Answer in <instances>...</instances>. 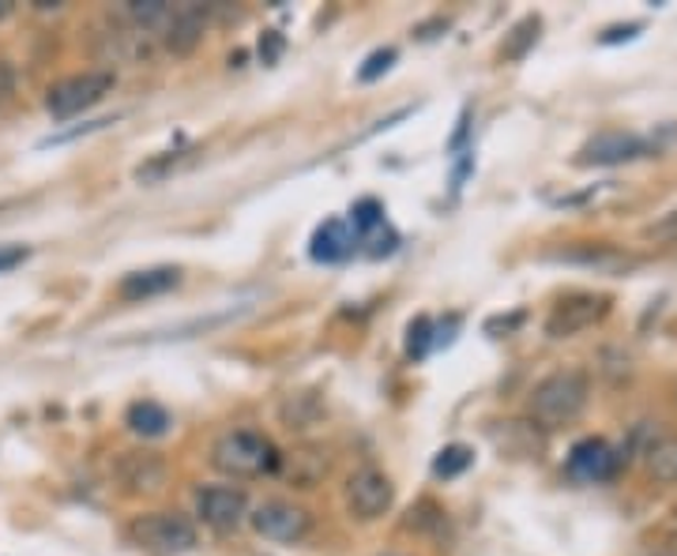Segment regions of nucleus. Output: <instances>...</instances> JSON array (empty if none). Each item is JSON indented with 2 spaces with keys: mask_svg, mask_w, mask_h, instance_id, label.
Masks as SVG:
<instances>
[{
  "mask_svg": "<svg viewBox=\"0 0 677 556\" xmlns=\"http://www.w3.org/2000/svg\"><path fill=\"white\" fill-rule=\"evenodd\" d=\"M588 395H591V384L580 369H561V372H550L542 384H535L527 399V410H530V422L542 425V428H561L576 422L588 406Z\"/></svg>",
  "mask_w": 677,
  "mask_h": 556,
  "instance_id": "nucleus-1",
  "label": "nucleus"
},
{
  "mask_svg": "<svg viewBox=\"0 0 677 556\" xmlns=\"http://www.w3.org/2000/svg\"><path fill=\"white\" fill-rule=\"evenodd\" d=\"M212 462L218 473H226V478H260V473H271L279 467V451L264 433L230 428V433H223L215 440Z\"/></svg>",
  "mask_w": 677,
  "mask_h": 556,
  "instance_id": "nucleus-2",
  "label": "nucleus"
},
{
  "mask_svg": "<svg viewBox=\"0 0 677 556\" xmlns=\"http://www.w3.org/2000/svg\"><path fill=\"white\" fill-rule=\"evenodd\" d=\"M132 542L151 556H185L196 549V526L178 512H151L132 523Z\"/></svg>",
  "mask_w": 677,
  "mask_h": 556,
  "instance_id": "nucleus-3",
  "label": "nucleus"
},
{
  "mask_svg": "<svg viewBox=\"0 0 677 556\" xmlns=\"http://www.w3.org/2000/svg\"><path fill=\"white\" fill-rule=\"evenodd\" d=\"M114 87H117V76L109 68L79 72V76H68L50 87L45 109H50V117H57V121H68V117H76V113H84V109L103 102Z\"/></svg>",
  "mask_w": 677,
  "mask_h": 556,
  "instance_id": "nucleus-4",
  "label": "nucleus"
},
{
  "mask_svg": "<svg viewBox=\"0 0 677 556\" xmlns=\"http://www.w3.org/2000/svg\"><path fill=\"white\" fill-rule=\"evenodd\" d=\"M343 504L358 523H373V519L388 515L391 504H396V486L391 478L377 467H362L346 478L343 486Z\"/></svg>",
  "mask_w": 677,
  "mask_h": 556,
  "instance_id": "nucleus-5",
  "label": "nucleus"
},
{
  "mask_svg": "<svg viewBox=\"0 0 677 556\" xmlns=\"http://www.w3.org/2000/svg\"><path fill=\"white\" fill-rule=\"evenodd\" d=\"M249 519H252L256 534L268 537V542H279V545H298V542H305L309 531H313L309 512L290 504V500H268V504L256 508Z\"/></svg>",
  "mask_w": 677,
  "mask_h": 556,
  "instance_id": "nucleus-6",
  "label": "nucleus"
},
{
  "mask_svg": "<svg viewBox=\"0 0 677 556\" xmlns=\"http://www.w3.org/2000/svg\"><path fill=\"white\" fill-rule=\"evenodd\" d=\"M610 313V297L602 294H569L554 305V313L546 316V335L550 339H572V335L588 331Z\"/></svg>",
  "mask_w": 677,
  "mask_h": 556,
  "instance_id": "nucleus-7",
  "label": "nucleus"
},
{
  "mask_svg": "<svg viewBox=\"0 0 677 556\" xmlns=\"http://www.w3.org/2000/svg\"><path fill=\"white\" fill-rule=\"evenodd\" d=\"M196 515L212 531L230 534L249 519V497H245V489L234 486H207L196 492Z\"/></svg>",
  "mask_w": 677,
  "mask_h": 556,
  "instance_id": "nucleus-8",
  "label": "nucleus"
},
{
  "mask_svg": "<svg viewBox=\"0 0 677 556\" xmlns=\"http://www.w3.org/2000/svg\"><path fill=\"white\" fill-rule=\"evenodd\" d=\"M117 486H121L128 497H159L170 481V467L162 455L154 451H125L117 459Z\"/></svg>",
  "mask_w": 677,
  "mask_h": 556,
  "instance_id": "nucleus-9",
  "label": "nucleus"
},
{
  "mask_svg": "<svg viewBox=\"0 0 677 556\" xmlns=\"http://www.w3.org/2000/svg\"><path fill=\"white\" fill-rule=\"evenodd\" d=\"M652 154V143L644 135L633 132H599L591 135L588 143L580 148V166H621V162H636Z\"/></svg>",
  "mask_w": 677,
  "mask_h": 556,
  "instance_id": "nucleus-10",
  "label": "nucleus"
},
{
  "mask_svg": "<svg viewBox=\"0 0 677 556\" xmlns=\"http://www.w3.org/2000/svg\"><path fill=\"white\" fill-rule=\"evenodd\" d=\"M617 467H621V455L606 440H599V436H588V440H580L569 451V473L576 481H588V486L610 481Z\"/></svg>",
  "mask_w": 677,
  "mask_h": 556,
  "instance_id": "nucleus-11",
  "label": "nucleus"
},
{
  "mask_svg": "<svg viewBox=\"0 0 677 556\" xmlns=\"http://www.w3.org/2000/svg\"><path fill=\"white\" fill-rule=\"evenodd\" d=\"M557 260L580 263V268H591V271H599V275H625V271H633L640 263L636 257L610 249V244H580V249L557 252Z\"/></svg>",
  "mask_w": 677,
  "mask_h": 556,
  "instance_id": "nucleus-12",
  "label": "nucleus"
},
{
  "mask_svg": "<svg viewBox=\"0 0 677 556\" xmlns=\"http://www.w3.org/2000/svg\"><path fill=\"white\" fill-rule=\"evenodd\" d=\"M354 244H358V237H354L351 226H346L343 218H327V222L313 233L309 257H313L316 263H338V260L351 257Z\"/></svg>",
  "mask_w": 677,
  "mask_h": 556,
  "instance_id": "nucleus-13",
  "label": "nucleus"
},
{
  "mask_svg": "<svg viewBox=\"0 0 677 556\" xmlns=\"http://www.w3.org/2000/svg\"><path fill=\"white\" fill-rule=\"evenodd\" d=\"M204 23H207V12L196 4H173L170 12V23L162 26V39L173 53H189L192 45L200 42V34H204Z\"/></svg>",
  "mask_w": 677,
  "mask_h": 556,
  "instance_id": "nucleus-14",
  "label": "nucleus"
},
{
  "mask_svg": "<svg viewBox=\"0 0 677 556\" xmlns=\"http://www.w3.org/2000/svg\"><path fill=\"white\" fill-rule=\"evenodd\" d=\"M173 286H181V271L178 268H148V271H132L121 279L117 294L125 301H143V297H159L170 294Z\"/></svg>",
  "mask_w": 677,
  "mask_h": 556,
  "instance_id": "nucleus-15",
  "label": "nucleus"
},
{
  "mask_svg": "<svg viewBox=\"0 0 677 556\" xmlns=\"http://www.w3.org/2000/svg\"><path fill=\"white\" fill-rule=\"evenodd\" d=\"M125 422H128V428H132L136 436H148V440H159V436H166V433H170L173 417H170V410H166V406H159V403H151V399H143V403H132V406H128Z\"/></svg>",
  "mask_w": 677,
  "mask_h": 556,
  "instance_id": "nucleus-16",
  "label": "nucleus"
},
{
  "mask_svg": "<svg viewBox=\"0 0 677 556\" xmlns=\"http://www.w3.org/2000/svg\"><path fill=\"white\" fill-rule=\"evenodd\" d=\"M279 417L287 428H309L324 417V399L316 391H298V395H287V403L279 406Z\"/></svg>",
  "mask_w": 677,
  "mask_h": 556,
  "instance_id": "nucleus-17",
  "label": "nucleus"
},
{
  "mask_svg": "<svg viewBox=\"0 0 677 556\" xmlns=\"http://www.w3.org/2000/svg\"><path fill=\"white\" fill-rule=\"evenodd\" d=\"M644 455H647V473H652L655 481L677 486V436H663V440H655Z\"/></svg>",
  "mask_w": 677,
  "mask_h": 556,
  "instance_id": "nucleus-18",
  "label": "nucleus"
},
{
  "mask_svg": "<svg viewBox=\"0 0 677 556\" xmlns=\"http://www.w3.org/2000/svg\"><path fill=\"white\" fill-rule=\"evenodd\" d=\"M471 462H474V451L466 448V444H448V448L437 451V459H433V478L452 481V478H460Z\"/></svg>",
  "mask_w": 677,
  "mask_h": 556,
  "instance_id": "nucleus-19",
  "label": "nucleus"
},
{
  "mask_svg": "<svg viewBox=\"0 0 677 556\" xmlns=\"http://www.w3.org/2000/svg\"><path fill=\"white\" fill-rule=\"evenodd\" d=\"M538 31H542L538 15H527L524 23H516V26H512V34H508V42H505V50H501V57H505V61H519L530 50V45L538 42Z\"/></svg>",
  "mask_w": 677,
  "mask_h": 556,
  "instance_id": "nucleus-20",
  "label": "nucleus"
},
{
  "mask_svg": "<svg viewBox=\"0 0 677 556\" xmlns=\"http://www.w3.org/2000/svg\"><path fill=\"white\" fill-rule=\"evenodd\" d=\"M354 230V237H369L373 230H380L384 226V207L377 199H358V204L351 207V222H346Z\"/></svg>",
  "mask_w": 677,
  "mask_h": 556,
  "instance_id": "nucleus-21",
  "label": "nucleus"
},
{
  "mask_svg": "<svg viewBox=\"0 0 677 556\" xmlns=\"http://www.w3.org/2000/svg\"><path fill=\"white\" fill-rule=\"evenodd\" d=\"M429 350H433V320H429V316H418V320H410L407 327V358L422 361Z\"/></svg>",
  "mask_w": 677,
  "mask_h": 556,
  "instance_id": "nucleus-22",
  "label": "nucleus"
},
{
  "mask_svg": "<svg viewBox=\"0 0 677 556\" xmlns=\"http://www.w3.org/2000/svg\"><path fill=\"white\" fill-rule=\"evenodd\" d=\"M391 65H396V50L388 45V50H377V53L365 57V65L358 68V79H362V84H373V79H380Z\"/></svg>",
  "mask_w": 677,
  "mask_h": 556,
  "instance_id": "nucleus-23",
  "label": "nucleus"
},
{
  "mask_svg": "<svg viewBox=\"0 0 677 556\" xmlns=\"http://www.w3.org/2000/svg\"><path fill=\"white\" fill-rule=\"evenodd\" d=\"M644 237H647V241H655V244H674L677 241V207H674L670 215L658 218V222L647 226Z\"/></svg>",
  "mask_w": 677,
  "mask_h": 556,
  "instance_id": "nucleus-24",
  "label": "nucleus"
},
{
  "mask_svg": "<svg viewBox=\"0 0 677 556\" xmlns=\"http://www.w3.org/2000/svg\"><path fill=\"white\" fill-rule=\"evenodd\" d=\"M644 31V23H625V26H610V31H602V45H617V42H633L636 34Z\"/></svg>",
  "mask_w": 677,
  "mask_h": 556,
  "instance_id": "nucleus-25",
  "label": "nucleus"
},
{
  "mask_svg": "<svg viewBox=\"0 0 677 556\" xmlns=\"http://www.w3.org/2000/svg\"><path fill=\"white\" fill-rule=\"evenodd\" d=\"M106 124H114V121H109V117H103V121H90V124H84V129L57 132V135H50V140H42V148H53V143H68V140H76V135H87V132H98V129H106Z\"/></svg>",
  "mask_w": 677,
  "mask_h": 556,
  "instance_id": "nucleus-26",
  "label": "nucleus"
},
{
  "mask_svg": "<svg viewBox=\"0 0 677 556\" xmlns=\"http://www.w3.org/2000/svg\"><path fill=\"white\" fill-rule=\"evenodd\" d=\"M31 257V249H23V244H8V249H0V275L12 268H20V263Z\"/></svg>",
  "mask_w": 677,
  "mask_h": 556,
  "instance_id": "nucleus-27",
  "label": "nucleus"
},
{
  "mask_svg": "<svg viewBox=\"0 0 677 556\" xmlns=\"http://www.w3.org/2000/svg\"><path fill=\"white\" fill-rule=\"evenodd\" d=\"M279 53H282V39H279V31H268L260 39V57H264V65H276L279 61Z\"/></svg>",
  "mask_w": 677,
  "mask_h": 556,
  "instance_id": "nucleus-28",
  "label": "nucleus"
},
{
  "mask_svg": "<svg viewBox=\"0 0 677 556\" xmlns=\"http://www.w3.org/2000/svg\"><path fill=\"white\" fill-rule=\"evenodd\" d=\"M12 90H15V68L8 65L4 57H0V106H4L8 98H12Z\"/></svg>",
  "mask_w": 677,
  "mask_h": 556,
  "instance_id": "nucleus-29",
  "label": "nucleus"
},
{
  "mask_svg": "<svg viewBox=\"0 0 677 556\" xmlns=\"http://www.w3.org/2000/svg\"><path fill=\"white\" fill-rule=\"evenodd\" d=\"M640 556H677V545L655 542V545H644V549H640Z\"/></svg>",
  "mask_w": 677,
  "mask_h": 556,
  "instance_id": "nucleus-30",
  "label": "nucleus"
},
{
  "mask_svg": "<svg viewBox=\"0 0 677 556\" xmlns=\"http://www.w3.org/2000/svg\"><path fill=\"white\" fill-rule=\"evenodd\" d=\"M516 324H519V316H512V320H505V331H508V327H516ZM486 327H490V331H497V327H501V320H490Z\"/></svg>",
  "mask_w": 677,
  "mask_h": 556,
  "instance_id": "nucleus-31",
  "label": "nucleus"
},
{
  "mask_svg": "<svg viewBox=\"0 0 677 556\" xmlns=\"http://www.w3.org/2000/svg\"><path fill=\"white\" fill-rule=\"evenodd\" d=\"M8 12H12V4H8V0H0V20H4Z\"/></svg>",
  "mask_w": 677,
  "mask_h": 556,
  "instance_id": "nucleus-32",
  "label": "nucleus"
},
{
  "mask_svg": "<svg viewBox=\"0 0 677 556\" xmlns=\"http://www.w3.org/2000/svg\"><path fill=\"white\" fill-rule=\"evenodd\" d=\"M674 515H677V512H674Z\"/></svg>",
  "mask_w": 677,
  "mask_h": 556,
  "instance_id": "nucleus-33",
  "label": "nucleus"
}]
</instances>
